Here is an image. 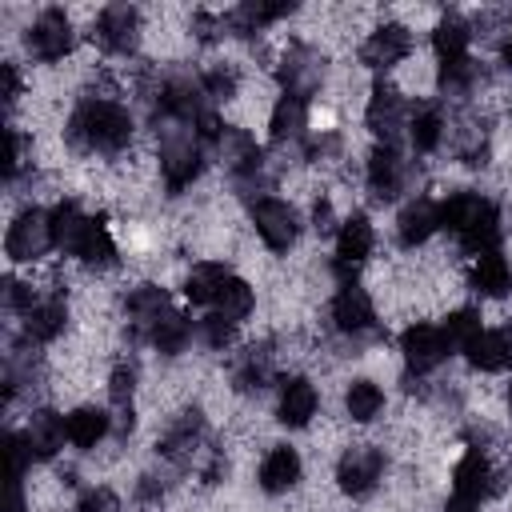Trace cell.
<instances>
[{
    "label": "cell",
    "mask_w": 512,
    "mask_h": 512,
    "mask_svg": "<svg viewBox=\"0 0 512 512\" xmlns=\"http://www.w3.org/2000/svg\"><path fill=\"white\" fill-rule=\"evenodd\" d=\"M16 96H20V76H16V64L8 60V64H4V104L12 108Z\"/></svg>",
    "instance_id": "60d3db41"
},
{
    "label": "cell",
    "mask_w": 512,
    "mask_h": 512,
    "mask_svg": "<svg viewBox=\"0 0 512 512\" xmlns=\"http://www.w3.org/2000/svg\"><path fill=\"white\" fill-rule=\"evenodd\" d=\"M216 312L224 316V320H232V324H240L252 308H256V292H252V284L248 280H240V276H228L224 284H220V292H216Z\"/></svg>",
    "instance_id": "484cf974"
},
{
    "label": "cell",
    "mask_w": 512,
    "mask_h": 512,
    "mask_svg": "<svg viewBox=\"0 0 512 512\" xmlns=\"http://www.w3.org/2000/svg\"><path fill=\"white\" fill-rule=\"evenodd\" d=\"M200 88H204L212 100H232V96H236V72L224 68V64H212V68L204 72Z\"/></svg>",
    "instance_id": "d590c367"
},
{
    "label": "cell",
    "mask_w": 512,
    "mask_h": 512,
    "mask_svg": "<svg viewBox=\"0 0 512 512\" xmlns=\"http://www.w3.org/2000/svg\"><path fill=\"white\" fill-rule=\"evenodd\" d=\"M132 388H136V372H132L128 364H120V368L112 372V380H108V396H112V404H116V408H128Z\"/></svg>",
    "instance_id": "74e56055"
},
{
    "label": "cell",
    "mask_w": 512,
    "mask_h": 512,
    "mask_svg": "<svg viewBox=\"0 0 512 512\" xmlns=\"http://www.w3.org/2000/svg\"><path fill=\"white\" fill-rule=\"evenodd\" d=\"M368 128L384 140V144H392L396 140V132L400 128H408V112H404V96L396 92V88H372V96H368Z\"/></svg>",
    "instance_id": "7c38bea8"
},
{
    "label": "cell",
    "mask_w": 512,
    "mask_h": 512,
    "mask_svg": "<svg viewBox=\"0 0 512 512\" xmlns=\"http://www.w3.org/2000/svg\"><path fill=\"white\" fill-rule=\"evenodd\" d=\"M160 172L172 192H184L200 176V152L192 144V132H168L160 148Z\"/></svg>",
    "instance_id": "52a82bcc"
},
{
    "label": "cell",
    "mask_w": 512,
    "mask_h": 512,
    "mask_svg": "<svg viewBox=\"0 0 512 512\" xmlns=\"http://www.w3.org/2000/svg\"><path fill=\"white\" fill-rule=\"evenodd\" d=\"M296 480H300V456H296V448H288V444L272 448L264 456V464H260V488L264 492H284Z\"/></svg>",
    "instance_id": "44dd1931"
},
{
    "label": "cell",
    "mask_w": 512,
    "mask_h": 512,
    "mask_svg": "<svg viewBox=\"0 0 512 512\" xmlns=\"http://www.w3.org/2000/svg\"><path fill=\"white\" fill-rule=\"evenodd\" d=\"M4 456H8V480H24V468H28V460H32L28 440L16 436V432H8V436H4Z\"/></svg>",
    "instance_id": "8d00e7d4"
},
{
    "label": "cell",
    "mask_w": 512,
    "mask_h": 512,
    "mask_svg": "<svg viewBox=\"0 0 512 512\" xmlns=\"http://www.w3.org/2000/svg\"><path fill=\"white\" fill-rule=\"evenodd\" d=\"M304 124H308V108H304V100L280 96V100H276V108H272V120H268V128H272V140H276V144H284V140H296V136L304 132Z\"/></svg>",
    "instance_id": "f1b7e54d"
},
{
    "label": "cell",
    "mask_w": 512,
    "mask_h": 512,
    "mask_svg": "<svg viewBox=\"0 0 512 512\" xmlns=\"http://www.w3.org/2000/svg\"><path fill=\"white\" fill-rule=\"evenodd\" d=\"M384 472V452L372 448V444H352L344 456H340V468H336V480L348 496H368L376 488Z\"/></svg>",
    "instance_id": "5b68a950"
},
{
    "label": "cell",
    "mask_w": 512,
    "mask_h": 512,
    "mask_svg": "<svg viewBox=\"0 0 512 512\" xmlns=\"http://www.w3.org/2000/svg\"><path fill=\"white\" fill-rule=\"evenodd\" d=\"M64 436H68V424H64V420H60L56 412L40 408V412H32V416H28L24 440H28L32 456H40V460L56 456V452H60V444H64Z\"/></svg>",
    "instance_id": "2e32d148"
},
{
    "label": "cell",
    "mask_w": 512,
    "mask_h": 512,
    "mask_svg": "<svg viewBox=\"0 0 512 512\" xmlns=\"http://www.w3.org/2000/svg\"><path fill=\"white\" fill-rule=\"evenodd\" d=\"M64 320H68L64 300L60 296H44L24 312V332H28V340H56L64 332Z\"/></svg>",
    "instance_id": "d6986e66"
},
{
    "label": "cell",
    "mask_w": 512,
    "mask_h": 512,
    "mask_svg": "<svg viewBox=\"0 0 512 512\" xmlns=\"http://www.w3.org/2000/svg\"><path fill=\"white\" fill-rule=\"evenodd\" d=\"M500 56H504V64H508V68H512V36H508V40H504V48H500Z\"/></svg>",
    "instance_id": "ee69618b"
},
{
    "label": "cell",
    "mask_w": 512,
    "mask_h": 512,
    "mask_svg": "<svg viewBox=\"0 0 512 512\" xmlns=\"http://www.w3.org/2000/svg\"><path fill=\"white\" fill-rule=\"evenodd\" d=\"M108 428H112V420H108L100 408H76V412L68 416V440H72L76 448H96V444L108 436Z\"/></svg>",
    "instance_id": "83f0119b"
},
{
    "label": "cell",
    "mask_w": 512,
    "mask_h": 512,
    "mask_svg": "<svg viewBox=\"0 0 512 512\" xmlns=\"http://www.w3.org/2000/svg\"><path fill=\"white\" fill-rule=\"evenodd\" d=\"M140 36V12L132 4H108L100 16H96V40L108 48V52H128Z\"/></svg>",
    "instance_id": "8fae6325"
},
{
    "label": "cell",
    "mask_w": 512,
    "mask_h": 512,
    "mask_svg": "<svg viewBox=\"0 0 512 512\" xmlns=\"http://www.w3.org/2000/svg\"><path fill=\"white\" fill-rule=\"evenodd\" d=\"M152 344L160 348V352H168V356H176V352H184V344H188V336H192V328H188V320L180 316V312H164L156 324H152Z\"/></svg>",
    "instance_id": "4dcf8cb0"
},
{
    "label": "cell",
    "mask_w": 512,
    "mask_h": 512,
    "mask_svg": "<svg viewBox=\"0 0 512 512\" xmlns=\"http://www.w3.org/2000/svg\"><path fill=\"white\" fill-rule=\"evenodd\" d=\"M28 48H32V56H40V60H48V64L64 60V56L72 52V20H68L60 8L40 12V16L32 20V28H28Z\"/></svg>",
    "instance_id": "8992f818"
},
{
    "label": "cell",
    "mask_w": 512,
    "mask_h": 512,
    "mask_svg": "<svg viewBox=\"0 0 512 512\" xmlns=\"http://www.w3.org/2000/svg\"><path fill=\"white\" fill-rule=\"evenodd\" d=\"M496 488V472H492V464H488V456L484 452H468L460 464H456V472H452V504H464V508H480V500L488 496Z\"/></svg>",
    "instance_id": "ba28073f"
},
{
    "label": "cell",
    "mask_w": 512,
    "mask_h": 512,
    "mask_svg": "<svg viewBox=\"0 0 512 512\" xmlns=\"http://www.w3.org/2000/svg\"><path fill=\"white\" fill-rule=\"evenodd\" d=\"M368 252H372V224L364 216H348L336 236V260L356 268L360 260H368Z\"/></svg>",
    "instance_id": "cb8c5ba5"
},
{
    "label": "cell",
    "mask_w": 512,
    "mask_h": 512,
    "mask_svg": "<svg viewBox=\"0 0 512 512\" xmlns=\"http://www.w3.org/2000/svg\"><path fill=\"white\" fill-rule=\"evenodd\" d=\"M408 136H412V148H416V152H432V148L440 144V136H444V120H440V112H436V108L416 112V116L408 120Z\"/></svg>",
    "instance_id": "d6a6232c"
},
{
    "label": "cell",
    "mask_w": 512,
    "mask_h": 512,
    "mask_svg": "<svg viewBox=\"0 0 512 512\" xmlns=\"http://www.w3.org/2000/svg\"><path fill=\"white\" fill-rule=\"evenodd\" d=\"M432 44H436V56L440 64H460L468 60V24L460 16H444L432 32Z\"/></svg>",
    "instance_id": "d4e9b609"
},
{
    "label": "cell",
    "mask_w": 512,
    "mask_h": 512,
    "mask_svg": "<svg viewBox=\"0 0 512 512\" xmlns=\"http://www.w3.org/2000/svg\"><path fill=\"white\" fill-rule=\"evenodd\" d=\"M332 320L340 332H364L372 324V296L360 284H340L336 300H332Z\"/></svg>",
    "instance_id": "4fadbf2b"
},
{
    "label": "cell",
    "mask_w": 512,
    "mask_h": 512,
    "mask_svg": "<svg viewBox=\"0 0 512 512\" xmlns=\"http://www.w3.org/2000/svg\"><path fill=\"white\" fill-rule=\"evenodd\" d=\"M76 512H120V500L108 488H88L76 504Z\"/></svg>",
    "instance_id": "ab89813d"
},
{
    "label": "cell",
    "mask_w": 512,
    "mask_h": 512,
    "mask_svg": "<svg viewBox=\"0 0 512 512\" xmlns=\"http://www.w3.org/2000/svg\"><path fill=\"white\" fill-rule=\"evenodd\" d=\"M444 336H448V344H452V348H468V344L480 336V316H476L472 308L452 312V316H448V324H444Z\"/></svg>",
    "instance_id": "e575fe53"
},
{
    "label": "cell",
    "mask_w": 512,
    "mask_h": 512,
    "mask_svg": "<svg viewBox=\"0 0 512 512\" xmlns=\"http://www.w3.org/2000/svg\"><path fill=\"white\" fill-rule=\"evenodd\" d=\"M408 52H412L408 28H404V24H380V28L368 32V40H364V48H360V60H364L368 68H392V64H400Z\"/></svg>",
    "instance_id": "30bf717a"
},
{
    "label": "cell",
    "mask_w": 512,
    "mask_h": 512,
    "mask_svg": "<svg viewBox=\"0 0 512 512\" xmlns=\"http://www.w3.org/2000/svg\"><path fill=\"white\" fill-rule=\"evenodd\" d=\"M468 284H472V292H480V296H500V292H508V284H512L508 260H504L500 252H480L476 264H472V272H468Z\"/></svg>",
    "instance_id": "603a6c76"
},
{
    "label": "cell",
    "mask_w": 512,
    "mask_h": 512,
    "mask_svg": "<svg viewBox=\"0 0 512 512\" xmlns=\"http://www.w3.org/2000/svg\"><path fill=\"white\" fill-rule=\"evenodd\" d=\"M216 144H220V160L236 176H256L260 172V148H256V140H252L248 128H224V136Z\"/></svg>",
    "instance_id": "9a60e30c"
},
{
    "label": "cell",
    "mask_w": 512,
    "mask_h": 512,
    "mask_svg": "<svg viewBox=\"0 0 512 512\" xmlns=\"http://www.w3.org/2000/svg\"><path fill=\"white\" fill-rule=\"evenodd\" d=\"M384 408V392L372 384V380H352L348 392H344V412L356 420V424H368L376 420Z\"/></svg>",
    "instance_id": "f546056e"
},
{
    "label": "cell",
    "mask_w": 512,
    "mask_h": 512,
    "mask_svg": "<svg viewBox=\"0 0 512 512\" xmlns=\"http://www.w3.org/2000/svg\"><path fill=\"white\" fill-rule=\"evenodd\" d=\"M80 260L92 264V268L116 264V244H112V236H108V228H104L100 220L92 224V232H88V240H84V248H80Z\"/></svg>",
    "instance_id": "836d02e7"
},
{
    "label": "cell",
    "mask_w": 512,
    "mask_h": 512,
    "mask_svg": "<svg viewBox=\"0 0 512 512\" xmlns=\"http://www.w3.org/2000/svg\"><path fill=\"white\" fill-rule=\"evenodd\" d=\"M68 140L76 148L120 152L132 140V116L112 100H84L68 120Z\"/></svg>",
    "instance_id": "6da1fadb"
},
{
    "label": "cell",
    "mask_w": 512,
    "mask_h": 512,
    "mask_svg": "<svg viewBox=\"0 0 512 512\" xmlns=\"http://www.w3.org/2000/svg\"><path fill=\"white\" fill-rule=\"evenodd\" d=\"M92 216H84L72 200H64V204H56V212H52V236H56V244L64 248V252H72V256H80V248H84V240H88V232H92Z\"/></svg>",
    "instance_id": "ac0fdd59"
},
{
    "label": "cell",
    "mask_w": 512,
    "mask_h": 512,
    "mask_svg": "<svg viewBox=\"0 0 512 512\" xmlns=\"http://www.w3.org/2000/svg\"><path fill=\"white\" fill-rule=\"evenodd\" d=\"M316 408H320V396H316V388L308 380L296 376V380L284 384V392H280V420L288 428H304L316 416Z\"/></svg>",
    "instance_id": "ffe728a7"
},
{
    "label": "cell",
    "mask_w": 512,
    "mask_h": 512,
    "mask_svg": "<svg viewBox=\"0 0 512 512\" xmlns=\"http://www.w3.org/2000/svg\"><path fill=\"white\" fill-rule=\"evenodd\" d=\"M280 80H284V96H292V100L316 96L320 80H324V56L308 44H292L280 60Z\"/></svg>",
    "instance_id": "3957f363"
},
{
    "label": "cell",
    "mask_w": 512,
    "mask_h": 512,
    "mask_svg": "<svg viewBox=\"0 0 512 512\" xmlns=\"http://www.w3.org/2000/svg\"><path fill=\"white\" fill-rule=\"evenodd\" d=\"M436 228H440V208H436V204H428V200L408 204V208L400 212V224H396V232H400V244H404V248L424 244Z\"/></svg>",
    "instance_id": "7402d4cb"
},
{
    "label": "cell",
    "mask_w": 512,
    "mask_h": 512,
    "mask_svg": "<svg viewBox=\"0 0 512 512\" xmlns=\"http://www.w3.org/2000/svg\"><path fill=\"white\" fill-rule=\"evenodd\" d=\"M52 244H56V236H52V216H44L40 208H24V212L8 224V240H4V248H8V256H12L16 264H32V260H40Z\"/></svg>",
    "instance_id": "7a4b0ae2"
},
{
    "label": "cell",
    "mask_w": 512,
    "mask_h": 512,
    "mask_svg": "<svg viewBox=\"0 0 512 512\" xmlns=\"http://www.w3.org/2000/svg\"><path fill=\"white\" fill-rule=\"evenodd\" d=\"M204 340H208L212 348H228V344L236 340V324H232V320H224L220 312H212V316L204 320Z\"/></svg>",
    "instance_id": "f35d334b"
},
{
    "label": "cell",
    "mask_w": 512,
    "mask_h": 512,
    "mask_svg": "<svg viewBox=\"0 0 512 512\" xmlns=\"http://www.w3.org/2000/svg\"><path fill=\"white\" fill-rule=\"evenodd\" d=\"M508 412H512V388H508Z\"/></svg>",
    "instance_id": "f6af8a7d"
},
{
    "label": "cell",
    "mask_w": 512,
    "mask_h": 512,
    "mask_svg": "<svg viewBox=\"0 0 512 512\" xmlns=\"http://www.w3.org/2000/svg\"><path fill=\"white\" fill-rule=\"evenodd\" d=\"M500 340H504V348H508V360H512V320L500 328Z\"/></svg>",
    "instance_id": "7bdbcfd3"
},
{
    "label": "cell",
    "mask_w": 512,
    "mask_h": 512,
    "mask_svg": "<svg viewBox=\"0 0 512 512\" xmlns=\"http://www.w3.org/2000/svg\"><path fill=\"white\" fill-rule=\"evenodd\" d=\"M4 512H28L24 508V488H20V480H8V508Z\"/></svg>",
    "instance_id": "b9f144b4"
},
{
    "label": "cell",
    "mask_w": 512,
    "mask_h": 512,
    "mask_svg": "<svg viewBox=\"0 0 512 512\" xmlns=\"http://www.w3.org/2000/svg\"><path fill=\"white\" fill-rule=\"evenodd\" d=\"M464 352H468L472 368H480V372H500L508 364V348H504L500 332H480Z\"/></svg>",
    "instance_id": "1f68e13d"
},
{
    "label": "cell",
    "mask_w": 512,
    "mask_h": 512,
    "mask_svg": "<svg viewBox=\"0 0 512 512\" xmlns=\"http://www.w3.org/2000/svg\"><path fill=\"white\" fill-rule=\"evenodd\" d=\"M448 348L452 344H448L444 328H432V324H412L404 332V340H400V352H404V360H408L412 372H432L436 364H444Z\"/></svg>",
    "instance_id": "9c48e42d"
},
{
    "label": "cell",
    "mask_w": 512,
    "mask_h": 512,
    "mask_svg": "<svg viewBox=\"0 0 512 512\" xmlns=\"http://www.w3.org/2000/svg\"><path fill=\"white\" fill-rule=\"evenodd\" d=\"M252 224H256L260 240L272 252H284V248L296 244V228H300L296 224V208L284 204V200H276V196H264V200L252 204Z\"/></svg>",
    "instance_id": "277c9868"
},
{
    "label": "cell",
    "mask_w": 512,
    "mask_h": 512,
    "mask_svg": "<svg viewBox=\"0 0 512 512\" xmlns=\"http://www.w3.org/2000/svg\"><path fill=\"white\" fill-rule=\"evenodd\" d=\"M368 184H372V192L380 200H392L400 192V184H404V160H400V152L392 144L372 148V156H368Z\"/></svg>",
    "instance_id": "5bb4252c"
},
{
    "label": "cell",
    "mask_w": 512,
    "mask_h": 512,
    "mask_svg": "<svg viewBox=\"0 0 512 512\" xmlns=\"http://www.w3.org/2000/svg\"><path fill=\"white\" fill-rule=\"evenodd\" d=\"M488 212H492V204H488L484 196H476V192H456L452 200H444V204H440V224H444L448 232L464 236V232H468V228H476Z\"/></svg>",
    "instance_id": "e0dca14e"
},
{
    "label": "cell",
    "mask_w": 512,
    "mask_h": 512,
    "mask_svg": "<svg viewBox=\"0 0 512 512\" xmlns=\"http://www.w3.org/2000/svg\"><path fill=\"white\" fill-rule=\"evenodd\" d=\"M224 280H228V268L216 264V260H204V264H196V268L184 276V296H188L192 304H212Z\"/></svg>",
    "instance_id": "4316f807"
}]
</instances>
